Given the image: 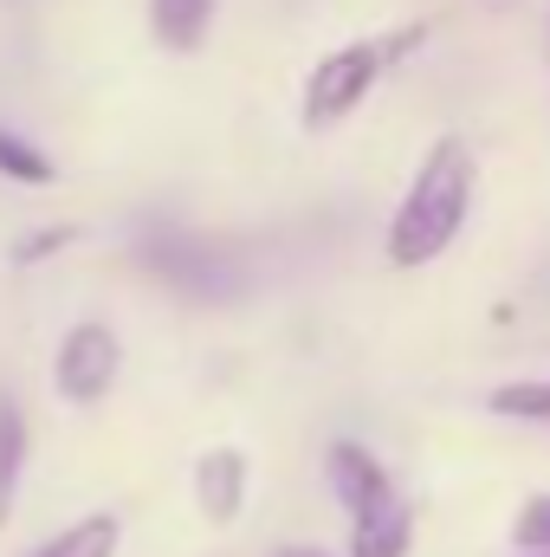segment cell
I'll use <instances>...</instances> for the list:
<instances>
[{
  "instance_id": "13",
  "label": "cell",
  "mask_w": 550,
  "mask_h": 557,
  "mask_svg": "<svg viewBox=\"0 0 550 557\" xmlns=\"http://www.w3.org/2000/svg\"><path fill=\"white\" fill-rule=\"evenodd\" d=\"M512 545H518V552H550V493H538V499L518 506V519H512Z\"/></svg>"
},
{
  "instance_id": "1",
  "label": "cell",
  "mask_w": 550,
  "mask_h": 557,
  "mask_svg": "<svg viewBox=\"0 0 550 557\" xmlns=\"http://www.w3.org/2000/svg\"><path fill=\"white\" fill-rule=\"evenodd\" d=\"M466 208H473V149L460 137H440L421 169H414L409 195L396 201V221H389V267H434L453 234L466 227Z\"/></svg>"
},
{
  "instance_id": "11",
  "label": "cell",
  "mask_w": 550,
  "mask_h": 557,
  "mask_svg": "<svg viewBox=\"0 0 550 557\" xmlns=\"http://www.w3.org/2000/svg\"><path fill=\"white\" fill-rule=\"evenodd\" d=\"M492 416L505 421H550V376H525V383H505V389H492V403H486Z\"/></svg>"
},
{
  "instance_id": "5",
  "label": "cell",
  "mask_w": 550,
  "mask_h": 557,
  "mask_svg": "<svg viewBox=\"0 0 550 557\" xmlns=\"http://www.w3.org/2000/svg\"><path fill=\"white\" fill-rule=\"evenodd\" d=\"M330 493L343 499V512H350V519H363V512H376V506L402 499V493H396V480H389V467H383L370 447H357V441H337V447H330Z\"/></svg>"
},
{
  "instance_id": "16",
  "label": "cell",
  "mask_w": 550,
  "mask_h": 557,
  "mask_svg": "<svg viewBox=\"0 0 550 557\" xmlns=\"http://www.w3.org/2000/svg\"><path fill=\"white\" fill-rule=\"evenodd\" d=\"M525 557H550V552H525Z\"/></svg>"
},
{
  "instance_id": "9",
  "label": "cell",
  "mask_w": 550,
  "mask_h": 557,
  "mask_svg": "<svg viewBox=\"0 0 550 557\" xmlns=\"http://www.w3.org/2000/svg\"><path fill=\"white\" fill-rule=\"evenodd\" d=\"M117 545H124V519L117 512H85L78 525L46 539L33 557H117Z\"/></svg>"
},
{
  "instance_id": "14",
  "label": "cell",
  "mask_w": 550,
  "mask_h": 557,
  "mask_svg": "<svg viewBox=\"0 0 550 557\" xmlns=\"http://www.w3.org/2000/svg\"><path fill=\"white\" fill-rule=\"evenodd\" d=\"M78 234L72 227H39V234H26L20 247H13V267H39V260H52V253H65Z\"/></svg>"
},
{
  "instance_id": "8",
  "label": "cell",
  "mask_w": 550,
  "mask_h": 557,
  "mask_svg": "<svg viewBox=\"0 0 550 557\" xmlns=\"http://www.w3.org/2000/svg\"><path fill=\"white\" fill-rule=\"evenodd\" d=\"M20 480H26V409L0 389V532L20 506Z\"/></svg>"
},
{
  "instance_id": "7",
  "label": "cell",
  "mask_w": 550,
  "mask_h": 557,
  "mask_svg": "<svg viewBox=\"0 0 550 557\" xmlns=\"http://www.w3.org/2000/svg\"><path fill=\"white\" fill-rule=\"evenodd\" d=\"M409 545H414V519L402 499H389V506H376L350 525V557H409Z\"/></svg>"
},
{
  "instance_id": "15",
  "label": "cell",
  "mask_w": 550,
  "mask_h": 557,
  "mask_svg": "<svg viewBox=\"0 0 550 557\" xmlns=\"http://www.w3.org/2000/svg\"><path fill=\"white\" fill-rule=\"evenodd\" d=\"M285 557H324V552H285Z\"/></svg>"
},
{
  "instance_id": "12",
  "label": "cell",
  "mask_w": 550,
  "mask_h": 557,
  "mask_svg": "<svg viewBox=\"0 0 550 557\" xmlns=\"http://www.w3.org/2000/svg\"><path fill=\"white\" fill-rule=\"evenodd\" d=\"M0 175H7V182H26V188H46V182H52V156L33 149L26 137H13V131L0 124Z\"/></svg>"
},
{
  "instance_id": "6",
  "label": "cell",
  "mask_w": 550,
  "mask_h": 557,
  "mask_svg": "<svg viewBox=\"0 0 550 557\" xmlns=\"http://www.w3.org/2000/svg\"><path fill=\"white\" fill-rule=\"evenodd\" d=\"M195 506L208 525H234L247 506V454L240 447H208L195 467Z\"/></svg>"
},
{
  "instance_id": "2",
  "label": "cell",
  "mask_w": 550,
  "mask_h": 557,
  "mask_svg": "<svg viewBox=\"0 0 550 557\" xmlns=\"http://www.w3.org/2000/svg\"><path fill=\"white\" fill-rule=\"evenodd\" d=\"M414 39H421V26L396 33V39H350V46H337L330 59H317L311 78H304V124H311V131L343 124V117L376 91V78L389 72V59H402Z\"/></svg>"
},
{
  "instance_id": "10",
  "label": "cell",
  "mask_w": 550,
  "mask_h": 557,
  "mask_svg": "<svg viewBox=\"0 0 550 557\" xmlns=\"http://www.w3.org/2000/svg\"><path fill=\"white\" fill-rule=\"evenodd\" d=\"M208 20H214V0H149V26L168 52H195L208 39Z\"/></svg>"
},
{
  "instance_id": "4",
  "label": "cell",
  "mask_w": 550,
  "mask_h": 557,
  "mask_svg": "<svg viewBox=\"0 0 550 557\" xmlns=\"http://www.w3.org/2000/svg\"><path fill=\"white\" fill-rule=\"evenodd\" d=\"M117 370H124V344H117V331L98 324V318H85V324H72V331L59 337L52 389H59L72 409H98V403L111 396Z\"/></svg>"
},
{
  "instance_id": "3",
  "label": "cell",
  "mask_w": 550,
  "mask_h": 557,
  "mask_svg": "<svg viewBox=\"0 0 550 557\" xmlns=\"http://www.w3.org/2000/svg\"><path fill=\"white\" fill-rule=\"evenodd\" d=\"M142 267L162 278L168 292L201 298V305H227V298L247 292V273L234 267V253H221V247H208L195 234H175V227H162V234L142 240Z\"/></svg>"
}]
</instances>
